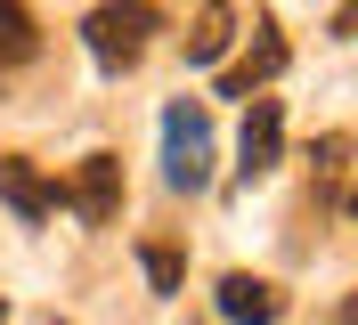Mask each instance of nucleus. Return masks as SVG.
Returning a JSON list of instances; mask_svg holds the SVG:
<instances>
[{
	"label": "nucleus",
	"mask_w": 358,
	"mask_h": 325,
	"mask_svg": "<svg viewBox=\"0 0 358 325\" xmlns=\"http://www.w3.org/2000/svg\"><path fill=\"white\" fill-rule=\"evenodd\" d=\"M334 33H342V41H358V0H342V8H334Z\"/></svg>",
	"instance_id": "nucleus-11"
},
{
	"label": "nucleus",
	"mask_w": 358,
	"mask_h": 325,
	"mask_svg": "<svg viewBox=\"0 0 358 325\" xmlns=\"http://www.w3.org/2000/svg\"><path fill=\"white\" fill-rule=\"evenodd\" d=\"M57 195L73 203L82 228H114V219H122V154H82V171H73Z\"/></svg>",
	"instance_id": "nucleus-3"
},
{
	"label": "nucleus",
	"mask_w": 358,
	"mask_h": 325,
	"mask_svg": "<svg viewBox=\"0 0 358 325\" xmlns=\"http://www.w3.org/2000/svg\"><path fill=\"white\" fill-rule=\"evenodd\" d=\"M212 301H220L228 325H277V317H285V293H277L268 277H245V268H228Z\"/></svg>",
	"instance_id": "nucleus-6"
},
{
	"label": "nucleus",
	"mask_w": 358,
	"mask_h": 325,
	"mask_svg": "<svg viewBox=\"0 0 358 325\" xmlns=\"http://www.w3.org/2000/svg\"><path fill=\"white\" fill-rule=\"evenodd\" d=\"M155 33H163V8H155V0H98V8L82 17V49L106 65V73H131Z\"/></svg>",
	"instance_id": "nucleus-1"
},
{
	"label": "nucleus",
	"mask_w": 358,
	"mask_h": 325,
	"mask_svg": "<svg viewBox=\"0 0 358 325\" xmlns=\"http://www.w3.org/2000/svg\"><path fill=\"white\" fill-rule=\"evenodd\" d=\"M138 268H147V284H155V293H179V277H187V260H179L171 244H147V252H138Z\"/></svg>",
	"instance_id": "nucleus-10"
},
{
	"label": "nucleus",
	"mask_w": 358,
	"mask_h": 325,
	"mask_svg": "<svg viewBox=\"0 0 358 325\" xmlns=\"http://www.w3.org/2000/svg\"><path fill=\"white\" fill-rule=\"evenodd\" d=\"M0 203H8L17 219H49L57 203H66V195L49 187V179L33 171V163H24V154H0Z\"/></svg>",
	"instance_id": "nucleus-7"
},
{
	"label": "nucleus",
	"mask_w": 358,
	"mask_h": 325,
	"mask_svg": "<svg viewBox=\"0 0 358 325\" xmlns=\"http://www.w3.org/2000/svg\"><path fill=\"white\" fill-rule=\"evenodd\" d=\"M277 73H285V33L277 24H252V49L220 73V98H261Z\"/></svg>",
	"instance_id": "nucleus-5"
},
{
	"label": "nucleus",
	"mask_w": 358,
	"mask_h": 325,
	"mask_svg": "<svg viewBox=\"0 0 358 325\" xmlns=\"http://www.w3.org/2000/svg\"><path fill=\"white\" fill-rule=\"evenodd\" d=\"M0 317H8V309H0Z\"/></svg>",
	"instance_id": "nucleus-14"
},
{
	"label": "nucleus",
	"mask_w": 358,
	"mask_h": 325,
	"mask_svg": "<svg viewBox=\"0 0 358 325\" xmlns=\"http://www.w3.org/2000/svg\"><path fill=\"white\" fill-rule=\"evenodd\" d=\"M163 179H171L179 195H196L203 179H212V114L187 106V98L163 114Z\"/></svg>",
	"instance_id": "nucleus-2"
},
{
	"label": "nucleus",
	"mask_w": 358,
	"mask_h": 325,
	"mask_svg": "<svg viewBox=\"0 0 358 325\" xmlns=\"http://www.w3.org/2000/svg\"><path fill=\"white\" fill-rule=\"evenodd\" d=\"M350 212H358V195H350Z\"/></svg>",
	"instance_id": "nucleus-13"
},
{
	"label": "nucleus",
	"mask_w": 358,
	"mask_h": 325,
	"mask_svg": "<svg viewBox=\"0 0 358 325\" xmlns=\"http://www.w3.org/2000/svg\"><path fill=\"white\" fill-rule=\"evenodd\" d=\"M277 154H285V106L277 98H245V138H236V179H268L277 171Z\"/></svg>",
	"instance_id": "nucleus-4"
},
{
	"label": "nucleus",
	"mask_w": 358,
	"mask_h": 325,
	"mask_svg": "<svg viewBox=\"0 0 358 325\" xmlns=\"http://www.w3.org/2000/svg\"><path fill=\"white\" fill-rule=\"evenodd\" d=\"M33 49H41V33H33V17H24V0H0V73H17Z\"/></svg>",
	"instance_id": "nucleus-9"
},
{
	"label": "nucleus",
	"mask_w": 358,
	"mask_h": 325,
	"mask_svg": "<svg viewBox=\"0 0 358 325\" xmlns=\"http://www.w3.org/2000/svg\"><path fill=\"white\" fill-rule=\"evenodd\" d=\"M228 41H236V8H228V0H203L196 24H187V65H220Z\"/></svg>",
	"instance_id": "nucleus-8"
},
{
	"label": "nucleus",
	"mask_w": 358,
	"mask_h": 325,
	"mask_svg": "<svg viewBox=\"0 0 358 325\" xmlns=\"http://www.w3.org/2000/svg\"><path fill=\"white\" fill-rule=\"evenodd\" d=\"M334 325H358V293H350V301H342V309H334Z\"/></svg>",
	"instance_id": "nucleus-12"
}]
</instances>
